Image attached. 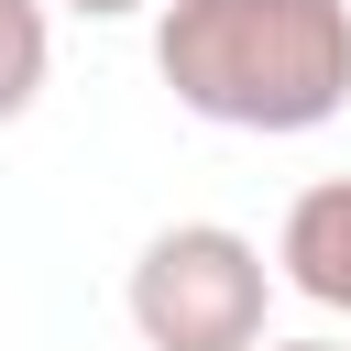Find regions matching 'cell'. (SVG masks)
I'll return each instance as SVG.
<instances>
[{
  "label": "cell",
  "instance_id": "cell-1",
  "mask_svg": "<svg viewBox=\"0 0 351 351\" xmlns=\"http://www.w3.org/2000/svg\"><path fill=\"white\" fill-rule=\"evenodd\" d=\"M154 77L219 132H318L351 110V0H165Z\"/></svg>",
  "mask_w": 351,
  "mask_h": 351
},
{
  "label": "cell",
  "instance_id": "cell-2",
  "mask_svg": "<svg viewBox=\"0 0 351 351\" xmlns=\"http://www.w3.org/2000/svg\"><path fill=\"white\" fill-rule=\"evenodd\" d=\"M121 307H132L143 351H252L274 318V263L230 219H165L132 252Z\"/></svg>",
  "mask_w": 351,
  "mask_h": 351
},
{
  "label": "cell",
  "instance_id": "cell-3",
  "mask_svg": "<svg viewBox=\"0 0 351 351\" xmlns=\"http://www.w3.org/2000/svg\"><path fill=\"white\" fill-rule=\"evenodd\" d=\"M274 274H285L307 307L351 318V176L296 186V208H285V230H274Z\"/></svg>",
  "mask_w": 351,
  "mask_h": 351
},
{
  "label": "cell",
  "instance_id": "cell-4",
  "mask_svg": "<svg viewBox=\"0 0 351 351\" xmlns=\"http://www.w3.org/2000/svg\"><path fill=\"white\" fill-rule=\"evenodd\" d=\"M44 66H55L44 0H0V121H22V110L44 99Z\"/></svg>",
  "mask_w": 351,
  "mask_h": 351
},
{
  "label": "cell",
  "instance_id": "cell-5",
  "mask_svg": "<svg viewBox=\"0 0 351 351\" xmlns=\"http://www.w3.org/2000/svg\"><path fill=\"white\" fill-rule=\"evenodd\" d=\"M66 11H88V22H121V11H154V0H66Z\"/></svg>",
  "mask_w": 351,
  "mask_h": 351
},
{
  "label": "cell",
  "instance_id": "cell-6",
  "mask_svg": "<svg viewBox=\"0 0 351 351\" xmlns=\"http://www.w3.org/2000/svg\"><path fill=\"white\" fill-rule=\"evenodd\" d=\"M252 351H351V340H252Z\"/></svg>",
  "mask_w": 351,
  "mask_h": 351
}]
</instances>
